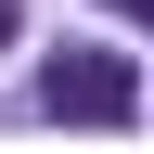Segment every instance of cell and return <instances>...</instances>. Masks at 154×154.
<instances>
[{
	"label": "cell",
	"instance_id": "6da1fadb",
	"mask_svg": "<svg viewBox=\"0 0 154 154\" xmlns=\"http://www.w3.org/2000/svg\"><path fill=\"white\" fill-rule=\"evenodd\" d=\"M38 103L77 116V128H116V116H141V64H128V51H51Z\"/></svg>",
	"mask_w": 154,
	"mask_h": 154
},
{
	"label": "cell",
	"instance_id": "7a4b0ae2",
	"mask_svg": "<svg viewBox=\"0 0 154 154\" xmlns=\"http://www.w3.org/2000/svg\"><path fill=\"white\" fill-rule=\"evenodd\" d=\"M116 13H128V26H154V0H116Z\"/></svg>",
	"mask_w": 154,
	"mask_h": 154
},
{
	"label": "cell",
	"instance_id": "3957f363",
	"mask_svg": "<svg viewBox=\"0 0 154 154\" xmlns=\"http://www.w3.org/2000/svg\"><path fill=\"white\" fill-rule=\"evenodd\" d=\"M0 38H13V0H0Z\"/></svg>",
	"mask_w": 154,
	"mask_h": 154
}]
</instances>
